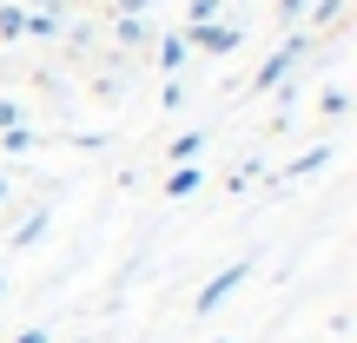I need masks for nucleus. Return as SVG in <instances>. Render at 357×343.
<instances>
[{"instance_id": "1", "label": "nucleus", "mask_w": 357, "mask_h": 343, "mask_svg": "<svg viewBox=\"0 0 357 343\" xmlns=\"http://www.w3.org/2000/svg\"><path fill=\"white\" fill-rule=\"evenodd\" d=\"M185 47H199V53H231V47H245V26H238V20H205V26H185Z\"/></svg>"}, {"instance_id": "2", "label": "nucleus", "mask_w": 357, "mask_h": 343, "mask_svg": "<svg viewBox=\"0 0 357 343\" xmlns=\"http://www.w3.org/2000/svg\"><path fill=\"white\" fill-rule=\"evenodd\" d=\"M305 47H311V40H305V33H291V40H284V47H278V53H271V60H265V66H258V79H252V86H258V93H271V86H278V79H284V73H291V66H298V60H305Z\"/></svg>"}, {"instance_id": "3", "label": "nucleus", "mask_w": 357, "mask_h": 343, "mask_svg": "<svg viewBox=\"0 0 357 343\" xmlns=\"http://www.w3.org/2000/svg\"><path fill=\"white\" fill-rule=\"evenodd\" d=\"M245 278H252V264H225V271H218V278H212V284H205V291H199V317H212V310L225 304V297L238 291Z\"/></svg>"}, {"instance_id": "4", "label": "nucleus", "mask_w": 357, "mask_h": 343, "mask_svg": "<svg viewBox=\"0 0 357 343\" xmlns=\"http://www.w3.org/2000/svg\"><path fill=\"white\" fill-rule=\"evenodd\" d=\"M185 53H192V47H185V33H166V40H159V73L172 79L178 66H185Z\"/></svg>"}, {"instance_id": "5", "label": "nucleus", "mask_w": 357, "mask_h": 343, "mask_svg": "<svg viewBox=\"0 0 357 343\" xmlns=\"http://www.w3.org/2000/svg\"><path fill=\"white\" fill-rule=\"evenodd\" d=\"M199 152H205V132H178L166 159H172V166H192V159H199Z\"/></svg>"}, {"instance_id": "6", "label": "nucleus", "mask_w": 357, "mask_h": 343, "mask_svg": "<svg viewBox=\"0 0 357 343\" xmlns=\"http://www.w3.org/2000/svg\"><path fill=\"white\" fill-rule=\"evenodd\" d=\"M199 191V166H172V178H166V198H192Z\"/></svg>"}, {"instance_id": "7", "label": "nucleus", "mask_w": 357, "mask_h": 343, "mask_svg": "<svg viewBox=\"0 0 357 343\" xmlns=\"http://www.w3.org/2000/svg\"><path fill=\"white\" fill-rule=\"evenodd\" d=\"M218 13H225V0H185V26H205Z\"/></svg>"}, {"instance_id": "8", "label": "nucleus", "mask_w": 357, "mask_h": 343, "mask_svg": "<svg viewBox=\"0 0 357 343\" xmlns=\"http://www.w3.org/2000/svg\"><path fill=\"white\" fill-rule=\"evenodd\" d=\"M344 20V0H318V7H311V26H337Z\"/></svg>"}, {"instance_id": "9", "label": "nucleus", "mask_w": 357, "mask_h": 343, "mask_svg": "<svg viewBox=\"0 0 357 343\" xmlns=\"http://www.w3.org/2000/svg\"><path fill=\"white\" fill-rule=\"evenodd\" d=\"M26 33V13L20 7H0V40H20Z\"/></svg>"}, {"instance_id": "10", "label": "nucleus", "mask_w": 357, "mask_h": 343, "mask_svg": "<svg viewBox=\"0 0 357 343\" xmlns=\"http://www.w3.org/2000/svg\"><path fill=\"white\" fill-rule=\"evenodd\" d=\"M146 40H153V33H146L139 20H126V13H119V47H146Z\"/></svg>"}, {"instance_id": "11", "label": "nucleus", "mask_w": 357, "mask_h": 343, "mask_svg": "<svg viewBox=\"0 0 357 343\" xmlns=\"http://www.w3.org/2000/svg\"><path fill=\"white\" fill-rule=\"evenodd\" d=\"M0 145H7V152H26V145H33V132H26V126H13V132H0Z\"/></svg>"}, {"instance_id": "12", "label": "nucleus", "mask_w": 357, "mask_h": 343, "mask_svg": "<svg viewBox=\"0 0 357 343\" xmlns=\"http://www.w3.org/2000/svg\"><path fill=\"white\" fill-rule=\"evenodd\" d=\"M40 231H47V212H40V218H26V225H20V231H13V244H33V238H40Z\"/></svg>"}, {"instance_id": "13", "label": "nucleus", "mask_w": 357, "mask_h": 343, "mask_svg": "<svg viewBox=\"0 0 357 343\" xmlns=\"http://www.w3.org/2000/svg\"><path fill=\"white\" fill-rule=\"evenodd\" d=\"M119 13H126V20H139V13H153V0H113Z\"/></svg>"}, {"instance_id": "14", "label": "nucleus", "mask_w": 357, "mask_h": 343, "mask_svg": "<svg viewBox=\"0 0 357 343\" xmlns=\"http://www.w3.org/2000/svg\"><path fill=\"white\" fill-rule=\"evenodd\" d=\"M13 126H20V106H13V99H0V132H13Z\"/></svg>"}, {"instance_id": "15", "label": "nucleus", "mask_w": 357, "mask_h": 343, "mask_svg": "<svg viewBox=\"0 0 357 343\" xmlns=\"http://www.w3.org/2000/svg\"><path fill=\"white\" fill-rule=\"evenodd\" d=\"M305 7H311V0H278V20L291 26V20H298V13H305Z\"/></svg>"}, {"instance_id": "16", "label": "nucleus", "mask_w": 357, "mask_h": 343, "mask_svg": "<svg viewBox=\"0 0 357 343\" xmlns=\"http://www.w3.org/2000/svg\"><path fill=\"white\" fill-rule=\"evenodd\" d=\"M13 343H53L47 330H20V337H13Z\"/></svg>"}, {"instance_id": "17", "label": "nucleus", "mask_w": 357, "mask_h": 343, "mask_svg": "<svg viewBox=\"0 0 357 343\" xmlns=\"http://www.w3.org/2000/svg\"><path fill=\"white\" fill-rule=\"evenodd\" d=\"M33 7H53V0H33Z\"/></svg>"}, {"instance_id": "18", "label": "nucleus", "mask_w": 357, "mask_h": 343, "mask_svg": "<svg viewBox=\"0 0 357 343\" xmlns=\"http://www.w3.org/2000/svg\"><path fill=\"white\" fill-rule=\"evenodd\" d=\"M225 7H231V0H225Z\"/></svg>"}]
</instances>
